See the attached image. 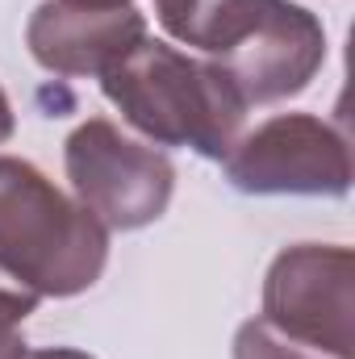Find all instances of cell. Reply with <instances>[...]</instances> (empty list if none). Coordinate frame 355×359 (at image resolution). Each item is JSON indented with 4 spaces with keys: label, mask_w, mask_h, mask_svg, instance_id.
I'll return each instance as SVG.
<instances>
[{
    "label": "cell",
    "mask_w": 355,
    "mask_h": 359,
    "mask_svg": "<svg viewBox=\"0 0 355 359\" xmlns=\"http://www.w3.org/2000/svg\"><path fill=\"white\" fill-rule=\"evenodd\" d=\"M159 25L205 50L247 104H272L309 88L326 59L322 21L293 0H155Z\"/></svg>",
    "instance_id": "cell-1"
},
{
    "label": "cell",
    "mask_w": 355,
    "mask_h": 359,
    "mask_svg": "<svg viewBox=\"0 0 355 359\" xmlns=\"http://www.w3.org/2000/svg\"><path fill=\"white\" fill-rule=\"evenodd\" d=\"M105 100L159 147H192L226 159L239 142L247 100L217 63H201L159 38H142L100 76Z\"/></svg>",
    "instance_id": "cell-2"
},
{
    "label": "cell",
    "mask_w": 355,
    "mask_h": 359,
    "mask_svg": "<svg viewBox=\"0 0 355 359\" xmlns=\"http://www.w3.org/2000/svg\"><path fill=\"white\" fill-rule=\"evenodd\" d=\"M21 359H92V355L76 351V347H42V351H25Z\"/></svg>",
    "instance_id": "cell-10"
},
{
    "label": "cell",
    "mask_w": 355,
    "mask_h": 359,
    "mask_svg": "<svg viewBox=\"0 0 355 359\" xmlns=\"http://www.w3.org/2000/svg\"><path fill=\"white\" fill-rule=\"evenodd\" d=\"M13 130H17V117H13V104H8V96L0 88V142H8Z\"/></svg>",
    "instance_id": "cell-11"
},
{
    "label": "cell",
    "mask_w": 355,
    "mask_h": 359,
    "mask_svg": "<svg viewBox=\"0 0 355 359\" xmlns=\"http://www.w3.org/2000/svg\"><path fill=\"white\" fill-rule=\"evenodd\" d=\"M264 322L322 359H355V255L318 243L280 251L264 280Z\"/></svg>",
    "instance_id": "cell-4"
},
{
    "label": "cell",
    "mask_w": 355,
    "mask_h": 359,
    "mask_svg": "<svg viewBox=\"0 0 355 359\" xmlns=\"http://www.w3.org/2000/svg\"><path fill=\"white\" fill-rule=\"evenodd\" d=\"M72 4H100V8H117V4H130V0H72Z\"/></svg>",
    "instance_id": "cell-12"
},
{
    "label": "cell",
    "mask_w": 355,
    "mask_h": 359,
    "mask_svg": "<svg viewBox=\"0 0 355 359\" xmlns=\"http://www.w3.org/2000/svg\"><path fill=\"white\" fill-rule=\"evenodd\" d=\"M234 359H322V355H314V351L288 343L284 334H276V330L267 326L264 318H251V322H243L239 334H234Z\"/></svg>",
    "instance_id": "cell-8"
},
{
    "label": "cell",
    "mask_w": 355,
    "mask_h": 359,
    "mask_svg": "<svg viewBox=\"0 0 355 359\" xmlns=\"http://www.w3.org/2000/svg\"><path fill=\"white\" fill-rule=\"evenodd\" d=\"M63 168L76 201L105 230H142L159 222L176 188V168L163 151L126 138L105 117L84 121L67 138Z\"/></svg>",
    "instance_id": "cell-5"
},
{
    "label": "cell",
    "mask_w": 355,
    "mask_h": 359,
    "mask_svg": "<svg viewBox=\"0 0 355 359\" xmlns=\"http://www.w3.org/2000/svg\"><path fill=\"white\" fill-rule=\"evenodd\" d=\"M142 38L147 21L130 4L100 8V4L46 0L34 8L25 25L29 55L55 76H105Z\"/></svg>",
    "instance_id": "cell-7"
},
{
    "label": "cell",
    "mask_w": 355,
    "mask_h": 359,
    "mask_svg": "<svg viewBox=\"0 0 355 359\" xmlns=\"http://www.w3.org/2000/svg\"><path fill=\"white\" fill-rule=\"evenodd\" d=\"M226 176L251 196H343L351 188V151L322 117L280 113L230 147Z\"/></svg>",
    "instance_id": "cell-6"
},
{
    "label": "cell",
    "mask_w": 355,
    "mask_h": 359,
    "mask_svg": "<svg viewBox=\"0 0 355 359\" xmlns=\"http://www.w3.org/2000/svg\"><path fill=\"white\" fill-rule=\"evenodd\" d=\"M38 297L21 292V288H4L0 284V359H21L25 355V339H21V322L34 313Z\"/></svg>",
    "instance_id": "cell-9"
},
{
    "label": "cell",
    "mask_w": 355,
    "mask_h": 359,
    "mask_svg": "<svg viewBox=\"0 0 355 359\" xmlns=\"http://www.w3.org/2000/svg\"><path fill=\"white\" fill-rule=\"evenodd\" d=\"M109 259V230L34 163L0 155V276L29 297H76Z\"/></svg>",
    "instance_id": "cell-3"
}]
</instances>
